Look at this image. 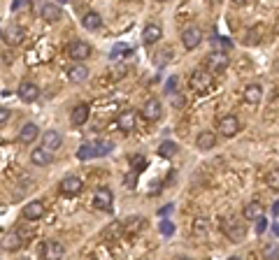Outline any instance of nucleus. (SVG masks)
<instances>
[{"mask_svg":"<svg viewBox=\"0 0 279 260\" xmlns=\"http://www.w3.org/2000/svg\"><path fill=\"white\" fill-rule=\"evenodd\" d=\"M110 149H112L110 142H87V144L79 146L77 158L79 160H91V158H98V156L110 154Z\"/></svg>","mask_w":279,"mask_h":260,"instance_id":"f257e3e1","label":"nucleus"},{"mask_svg":"<svg viewBox=\"0 0 279 260\" xmlns=\"http://www.w3.org/2000/svg\"><path fill=\"white\" fill-rule=\"evenodd\" d=\"M223 232H226V237H228L230 242H242L244 235H247V228L233 216V219L223 221Z\"/></svg>","mask_w":279,"mask_h":260,"instance_id":"f03ea898","label":"nucleus"},{"mask_svg":"<svg viewBox=\"0 0 279 260\" xmlns=\"http://www.w3.org/2000/svg\"><path fill=\"white\" fill-rule=\"evenodd\" d=\"M207 72L209 75H217V72H223L226 68H228V56H226V51H212V54L207 56Z\"/></svg>","mask_w":279,"mask_h":260,"instance_id":"7ed1b4c3","label":"nucleus"},{"mask_svg":"<svg viewBox=\"0 0 279 260\" xmlns=\"http://www.w3.org/2000/svg\"><path fill=\"white\" fill-rule=\"evenodd\" d=\"M63 255H66V246L61 242L56 240L45 242V246H42V258L45 260H63Z\"/></svg>","mask_w":279,"mask_h":260,"instance_id":"20e7f679","label":"nucleus"},{"mask_svg":"<svg viewBox=\"0 0 279 260\" xmlns=\"http://www.w3.org/2000/svg\"><path fill=\"white\" fill-rule=\"evenodd\" d=\"M66 51H68V56H70L72 60H87L89 56H91V47H89L87 42H81V40H72Z\"/></svg>","mask_w":279,"mask_h":260,"instance_id":"39448f33","label":"nucleus"},{"mask_svg":"<svg viewBox=\"0 0 279 260\" xmlns=\"http://www.w3.org/2000/svg\"><path fill=\"white\" fill-rule=\"evenodd\" d=\"M212 86V75L207 70H196L191 75V89H196V93H205Z\"/></svg>","mask_w":279,"mask_h":260,"instance_id":"423d86ee","label":"nucleus"},{"mask_svg":"<svg viewBox=\"0 0 279 260\" xmlns=\"http://www.w3.org/2000/svg\"><path fill=\"white\" fill-rule=\"evenodd\" d=\"M219 133H221L223 137H233L240 133V119L233 114L228 116H221V121H219Z\"/></svg>","mask_w":279,"mask_h":260,"instance_id":"0eeeda50","label":"nucleus"},{"mask_svg":"<svg viewBox=\"0 0 279 260\" xmlns=\"http://www.w3.org/2000/svg\"><path fill=\"white\" fill-rule=\"evenodd\" d=\"M203 42V30L196 28V26H191V28H186L182 33V45L184 49H196V47Z\"/></svg>","mask_w":279,"mask_h":260,"instance_id":"6e6552de","label":"nucleus"},{"mask_svg":"<svg viewBox=\"0 0 279 260\" xmlns=\"http://www.w3.org/2000/svg\"><path fill=\"white\" fill-rule=\"evenodd\" d=\"M140 114H142L147 121H158V119H161L163 107H161V102H158V98H149V100L142 105Z\"/></svg>","mask_w":279,"mask_h":260,"instance_id":"1a4fd4ad","label":"nucleus"},{"mask_svg":"<svg viewBox=\"0 0 279 260\" xmlns=\"http://www.w3.org/2000/svg\"><path fill=\"white\" fill-rule=\"evenodd\" d=\"M40 14H42V19H45L47 24H56V21L63 16V10H61L58 3H49V0H47L45 5L40 7Z\"/></svg>","mask_w":279,"mask_h":260,"instance_id":"9d476101","label":"nucleus"},{"mask_svg":"<svg viewBox=\"0 0 279 260\" xmlns=\"http://www.w3.org/2000/svg\"><path fill=\"white\" fill-rule=\"evenodd\" d=\"M16 93H19V98L24 102H35L37 98H40V89H37V84H33V81H21Z\"/></svg>","mask_w":279,"mask_h":260,"instance_id":"9b49d317","label":"nucleus"},{"mask_svg":"<svg viewBox=\"0 0 279 260\" xmlns=\"http://www.w3.org/2000/svg\"><path fill=\"white\" fill-rule=\"evenodd\" d=\"M81 186H84V181L79 179L77 175H68L66 179L61 181V193L63 195H77L81 190Z\"/></svg>","mask_w":279,"mask_h":260,"instance_id":"f8f14e48","label":"nucleus"},{"mask_svg":"<svg viewBox=\"0 0 279 260\" xmlns=\"http://www.w3.org/2000/svg\"><path fill=\"white\" fill-rule=\"evenodd\" d=\"M61 142H63V137H61L58 130H47L45 135H42V149H47L49 154H54V151L61 146Z\"/></svg>","mask_w":279,"mask_h":260,"instance_id":"ddd939ff","label":"nucleus"},{"mask_svg":"<svg viewBox=\"0 0 279 260\" xmlns=\"http://www.w3.org/2000/svg\"><path fill=\"white\" fill-rule=\"evenodd\" d=\"M93 205H96L98 209L110 211L112 209V190L110 188H98L96 193H93Z\"/></svg>","mask_w":279,"mask_h":260,"instance_id":"4468645a","label":"nucleus"},{"mask_svg":"<svg viewBox=\"0 0 279 260\" xmlns=\"http://www.w3.org/2000/svg\"><path fill=\"white\" fill-rule=\"evenodd\" d=\"M214 144H217V135H214L212 130H200L198 137H196V146L200 151H209V149H214Z\"/></svg>","mask_w":279,"mask_h":260,"instance_id":"2eb2a0df","label":"nucleus"},{"mask_svg":"<svg viewBox=\"0 0 279 260\" xmlns=\"http://www.w3.org/2000/svg\"><path fill=\"white\" fill-rule=\"evenodd\" d=\"M68 79H70L72 84H84V81L89 79V68L84 63L72 65L70 70H68Z\"/></svg>","mask_w":279,"mask_h":260,"instance_id":"dca6fc26","label":"nucleus"},{"mask_svg":"<svg viewBox=\"0 0 279 260\" xmlns=\"http://www.w3.org/2000/svg\"><path fill=\"white\" fill-rule=\"evenodd\" d=\"M40 137V128L35 123H26L24 128L19 130V142L21 144H33V142Z\"/></svg>","mask_w":279,"mask_h":260,"instance_id":"f3484780","label":"nucleus"},{"mask_svg":"<svg viewBox=\"0 0 279 260\" xmlns=\"http://www.w3.org/2000/svg\"><path fill=\"white\" fill-rule=\"evenodd\" d=\"M89 114H91V107H89L87 102H81V105H77L75 110H72L70 123H72V125H84V123L89 121Z\"/></svg>","mask_w":279,"mask_h":260,"instance_id":"a211bd4d","label":"nucleus"},{"mask_svg":"<svg viewBox=\"0 0 279 260\" xmlns=\"http://www.w3.org/2000/svg\"><path fill=\"white\" fill-rule=\"evenodd\" d=\"M45 202H40V200H33V202H28V205L24 207V216L28 221H37V219H42L45 216Z\"/></svg>","mask_w":279,"mask_h":260,"instance_id":"6ab92c4d","label":"nucleus"},{"mask_svg":"<svg viewBox=\"0 0 279 260\" xmlns=\"http://www.w3.org/2000/svg\"><path fill=\"white\" fill-rule=\"evenodd\" d=\"M161 35H163L161 26L158 24H147L144 26V30H142V42L144 45H156V42L161 40Z\"/></svg>","mask_w":279,"mask_h":260,"instance_id":"aec40b11","label":"nucleus"},{"mask_svg":"<svg viewBox=\"0 0 279 260\" xmlns=\"http://www.w3.org/2000/svg\"><path fill=\"white\" fill-rule=\"evenodd\" d=\"M261 98H263V89H261V84H247L244 86V100H247L249 105H259Z\"/></svg>","mask_w":279,"mask_h":260,"instance_id":"412c9836","label":"nucleus"},{"mask_svg":"<svg viewBox=\"0 0 279 260\" xmlns=\"http://www.w3.org/2000/svg\"><path fill=\"white\" fill-rule=\"evenodd\" d=\"M135 121H137V116H135V112L133 110H126V112H121L119 114V128L123 130V133H131V130H135Z\"/></svg>","mask_w":279,"mask_h":260,"instance_id":"4be33fe9","label":"nucleus"},{"mask_svg":"<svg viewBox=\"0 0 279 260\" xmlns=\"http://www.w3.org/2000/svg\"><path fill=\"white\" fill-rule=\"evenodd\" d=\"M51 160H54V158H51V154H49L47 149H42V146H40V149H33V151H31V163H33V165L47 167Z\"/></svg>","mask_w":279,"mask_h":260,"instance_id":"5701e85b","label":"nucleus"},{"mask_svg":"<svg viewBox=\"0 0 279 260\" xmlns=\"http://www.w3.org/2000/svg\"><path fill=\"white\" fill-rule=\"evenodd\" d=\"M242 216H244L247 221H259V219H263V205H261V202H249V205H244Z\"/></svg>","mask_w":279,"mask_h":260,"instance_id":"b1692460","label":"nucleus"},{"mask_svg":"<svg viewBox=\"0 0 279 260\" xmlns=\"http://www.w3.org/2000/svg\"><path fill=\"white\" fill-rule=\"evenodd\" d=\"M81 24H84L87 30H100L102 28V16L98 14V12H87L84 19H81Z\"/></svg>","mask_w":279,"mask_h":260,"instance_id":"393cba45","label":"nucleus"},{"mask_svg":"<svg viewBox=\"0 0 279 260\" xmlns=\"http://www.w3.org/2000/svg\"><path fill=\"white\" fill-rule=\"evenodd\" d=\"M21 237H19V232H10V235H5V240H3V249L5 251H19L21 249Z\"/></svg>","mask_w":279,"mask_h":260,"instance_id":"a878e982","label":"nucleus"},{"mask_svg":"<svg viewBox=\"0 0 279 260\" xmlns=\"http://www.w3.org/2000/svg\"><path fill=\"white\" fill-rule=\"evenodd\" d=\"M263 258L265 260H279V246L274 244V242L263 244Z\"/></svg>","mask_w":279,"mask_h":260,"instance_id":"bb28decb","label":"nucleus"},{"mask_svg":"<svg viewBox=\"0 0 279 260\" xmlns=\"http://www.w3.org/2000/svg\"><path fill=\"white\" fill-rule=\"evenodd\" d=\"M175 154H177V144L175 142H163L158 146V156H163V158H173Z\"/></svg>","mask_w":279,"mask_h":260,"instance_id":"cd10ccee","label":"nucleus"},{"mask_svg":"<svg viewBox=\"0 0 279 260\" xmlns=\"http://www.w3.org/2000/svg\"><path fill=\"white\" fill-rule=\"evenodd\" d=\"M21 37H24V33H21V28H16V26H12V28L5 33V40L10 42V45H19Z\"/></svg>","mask_w":279,"mask_h":260,"instance_id":"c85d7f7f","label":"nucleus"},{"mask_svg":"<svg viewBox=\"0 0 279 260\" xmlns=\"http://www.w3.org/2000/svg\"><path fill=\"white\" fill-rule=\"evenodd\" d=\"M268 186L274 190V193H279V167L270 170V175H268Z\"/></svg>","mask_w":279,"mask_h":260,"instance_id":"c756f323","label":"nucleus"},{"mask_svg":"<svg viewBox=\"0 0 279 260\" xmlns=\"http://www.w3.org/2000/svg\"><path fill=\"white\" fill-rule=\"evenodd\" d=\"M193 230L198 232V235H205V232H207V221L198 219V221H196V225H193Z\"/></svg>","mask_w":279,"mask_h":260,"instance_id":"7c9ffc66","label":"nucleus"},{"mask_svg":"<svg viewBox=\"0 0 279 260\" xmlns=\"http://www.w3.org/2000/svg\"><path fill=\"white\" fill-rule=\"evenodd\" d=\"M170 105L177 107V110H179V107H184V95L182 93H177V95L170 93Z\"/></svg>","mask_w":279,"mask_h":260,"instance_id":"2f4dec72","label":"nucleus"},{"mask_svg":"<svg viewBox=\"0 0 279 260\" xmlns=\"http://www.w3.org/2000/svg\"><path fill=\"white\" fill-rule=\"evenodd\" d=\"M161 232H163L165 237H170V235L175 232V225L170 223V221H163V223H161Z\"/></svg>","mask_w":279,"mask_h":260,"instance_id":"473e14b6","label":"nucleus"},{"mask_svg":"<svg viewBox=\"0 0 279 260\" xmlns=\"http://www.w3.org/2000/svg\"><path fill=\"white\" fill-rule=\"evenodd\" d=\"M26 7L31 10V3H26V0H19V3H14V5H12V10L19 12V10H26Z\"/></svg>","mask_w":279,"mask_h":260,"instance_id":"72a5a7b5","label":"nucleus"},{"mask_svg":"<svg viewBox=\"0 0 279 260\" xmlns=\"http://www.w3.org/2000/svg\"><path fill=\"white\" fill-rule=\"evenodd\" d=\"M10 121V110H5V107H0V125L7 123Z\"/></svg>","mask_w":279,"mask_h":260,"instance_id":"f704fd0d","label":"nucleus"},{"mask_svg":"<svg viewBox=\"0 0 279 260\" xmlns=\"http://www.w3.org/2000/svg\"><path fill=\"white\" fill-rule=\"evenodd\" d=\"M265 228H268V221H265V219H259V221H256V232H263Z\"/></svg>","mask_w":279,"mask_h":260,"instance_id":"c9c22d12","label":"nucleus"},{"mask_svg":"<svg viewBox=\"0 0 279 260\" xmlns=\"http://www.w3.org/2000/svg\"><path fill=\"white\" fill-rule=\"evenodd\" d=\"M170 211H173V205H165V207H163V209H161V214L165 216V214H170Z\"/></svg>","mask_w":279,"mask_h":260,"instance_id":"e433bc0d","label":"nucleus"},{"mask_svg":"<svg viewBox=\"0 0 279 260\" xmlns=\"http://www.w3.org/2000/svg\"><path fill=\"white\" fill-rule=\"evenodd\" d=\"M272 230H274V235L279 237V223H274V225H272Z\"/></svg>","mask_w":279,"mask_h":260,"instance_id":"4c0bfd02","label":"nucleus"},{"mask_svg":"<svg viewBox=\"0 0 279 260\" xmlns=\"http://www.w3.org/2000/svg\"><path fill=\"white\" fill-rule=\"evenodd\" d=\"M228 260H242V258H238V255H233V258H228Z\"/></svg>","mask_w":279,"mask_h":260,"instance_id":"58836bf2","label":"nucleus"}]
</instances>
